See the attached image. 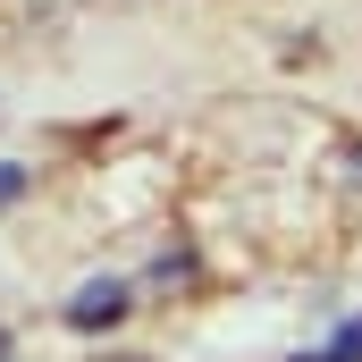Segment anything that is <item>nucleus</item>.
Returning <instances> with one entry per match:
<instances>
[{"mask_svg": "<svg viewBox=\"0 0 362 362\" xmlns=\"http://www.w3.org/2000/svg\"><path fill=\"white\" fill-rule=\"evenodd\" d=\"M110 320H127V286H118V278H93V286H76L68 329H110Z\"/></svg>", "mask_w": 362, "mask_h": 362, "instance_id": "nucleus-1", "label": "nucleus"}, {"mask_svg": "<svg viewBox=\"0 0 362 362\" xmlns=\"http://www.w3.org/2000/svg\"><path fill=\"white\" fill-rule=\"evenodd\" d=\"M320 362H362V320H346V329H337V346H329Z\"/></svg>", "mask_w": 362, "mask_h": 362, "instance_id": "nucleus-2", "label": "nucleus"}, {"mask_svg": "<svg viewBox=\"0 0 362 362\" xmlns=\"http://www.w3.org/2000/svg\"><path fill=\"white\" fill-rule=\"evenodd\" d=\"M17 194H25V169H8V160H0V202H17Z\"/></svg>", "mask_w": 362, "mask_h": 362, "instance_id": "nucleus-3", "label": "nucleus"}]
</instances>
